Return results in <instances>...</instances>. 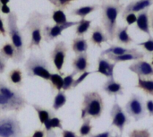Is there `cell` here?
Returning <instances> with one entry per match:
<instances>
[{"label":"cell","mask_w":153,"mask_h":137,"mask_svg":"<svg viewBox=\"0 0 153 137\" xmlns=\"http://www.w3.org/2000/svg\"><path fill=\"white\" fill-rule=\"evenodd\" d=\"M28 104L22 92L0 79V113L20 112Z\"/></svg>","instance_id":"6da1fadb"},{"label":"cell","mask_w":153,"mask_h":137,"mask_svg":"<svg viewBox=\"0 0 153 137\" xmlns=\"http://www.w3.org/2000/svg\"><path fill=\"white\" fill-rule=\"evenodd\" d=\"M50 15L48 13H43L39 11H32L27 19V22L23 25L22 31H25L29 32L30 39L28 44L27 48L31 50L33 48L37 47L41 48V41H42V29L44 27V23Z\"/></svg>","instance_id":"7a4b0ae2"},{"label":"cell","mask_w":153,"mask_h":137,"mask_svg":"<svg viewBox=\"0 0 153 137\" xmlns=\"http://www.w3.org/2000/svg\"><path fill=\"white\" fill-rule=\"evenodd\" d=\"M18 16L15 12H11L6 18L7 34L11 39L12 45L15 48V57L13 60L14 64L22 63L25 58V43L22 30L18 27Z\"/></svg>","instance_id":"3957f363"},{"label":"cell","mask_w":153,"mask_h":137,"mask_svg":"<svg viewBox=\"0 0 153 137\" xmlns=\"http://www.w3.org/2000/svg\"><path fill=\"white\" fill-rule=\"evenodd\" d=\"M82 102L81 108V119L87 118L99 119L105 109L104 100L100 93L96 91L85 92L82 93Z\"/></svg>","instance_id":"277c9868"},{"label":"cell","mask_w":153,"mask_h":137,"mask_svg":"<svg viewBox=\"0 0 153 137\" xmlns=\"http://www.w3.org/2000/svg\"><path fill=\"white\" fill-rule=\"evenodd\" d=\"M101 8V23L103 24L106 34L110 40L116 38V31L117 29V17L123 12L125 6L122 4L102 3Z\"/></svg>","instance_id":"5b68a950"},{"label":"cell","mask_w":153,"mask_h":137,"mask_svg":"<svg viewBox=\"0 0 153 137\" xmlns=\"http://www.w3.org/2000/svg\"><path fill=\"white\" fill-rule=\"evenodd\" d=\"M24 70L28 77H39L45 81H49L51 68L48 62L43 56L30 53L24 64Z\"/></svg>","instance_id":"8992f818"},{"label":"cell","mask_w":153,"mask_h":137,"mask_svg":"<svg viewBox=\"0 0 153 137\" xmlns=\"http://www.w3.org/2000/svg\"><path fill=\"white\" fill-rule=\"evenodd\" d=\"M0 137H23L21 122L16 115L0 116Z\"/></svg>","instance_id":"52a82bcc"},{"label":"cell","mask_w":153,"mask_h":137,"mask_svg":"<svg viewBox=\"0 0 153 137\" xmlns=\"http://www.w3.org/2000/svg\"><path fill=\"white\" fill-rule=\"evenodd\" d=\"M126 114L133 118L134 121H139L146 116V104L141 95L133 93L125 106Z\"/></svg>","instance_id":"ba28073f"},{"label":"cell","mask_w":153,"mask_h":137,"mask_svg":"<svg viewBox=\"0 0 153 137\" xmlns=\"http://www.w3.org/2000/svg\"><path fill=\"white\" fill-rule=\"evenodd\" d=\"M111 127H115L120 132V135L124 133L125 127L130 124V118L125 109L119 105L117 100H115L112 109L110 110Z\"/></svg>","instance_id":"9c48e42d"},{"label":"cell","mask_w":153,"mask_h":137,"mask_svg":"<svg viewBox=\"0 0 153 137\" xmlns=\"http://www.w3.org/2000/svg\"><path fill=\"white\" fill-rule=\"evenodd\" d=\"M67 52H68V47L65 44V42L63 40H59L56 42L53 50L49 54V57L55 68L59 74H63L62 69L65 62Z\"/></svg>","instance_id":"30bf717a"},{"label":"cell","mask_w":153,"mask_h":137,"mask_svg":"<svg viewBox=\"0 0 153 137\" xmlns=\"http://www.w3.org/2000/svg\"><path fill=\"white\" fill-rule=\"evenodd\" d=\"M79 24V21H74V22H67L65 24H55L53 26L50 25H44L42 29V37L45 42L49 43L53 40H55L57 37H59L62 32L74 26H77Z\"/></svg>","instance_id":"8fae6325"},{"label":"cell","mask_w":153,"mask_h":137,"mask_svg":"<svg viewBox=\"0 0 153 137\" xmlns=\"http://www.w3.org/2000/svg\"><path fill=\"white\" fill-rule=\"evenodd\" d=\"M129 70L135 74H137L138 77L141 78H152L153 77V66L144 60H137L134 63L131 64L129 66Z\"/></svg>","instance_id":"7c38bea8"},{"label":"cell","mask_w":153,"mask_h":137,"mask_svg":"<svg viewBox=\"0 0 153 137\" xmlns=\"http://www.w3.org/2000/svg\"><path fill=\"white\" fill-rule=\"evenodd\" d=\"M153 4V0H135L130 2L122 12V18L124 19L128 13H139L143 11L149 10Z\"/></svg>","instance_id":"4fadbf2b"},{"label":"cell","mask_w":153,"mask_h":137,"mask_svg":"<svg viewBox=\"0 0 153 137\" xmlns=\"http://www.w3.org/2000/svg\"><path fill=\"white\" fill-rule=\"evenodd\" d=\"M102 91L109 96H122L124 94V87L121 83L116 81L115 77L108 78L101 87Z\"/></svg>","instance_id":"5bb4252c"},{"label":"cell","mask_w":153,"mask_h":137,"mask_svg":"<svg viewBox=\"0 0 153 137\" xmlns=\"http://www.w3.org/2000/svg\"><path fill=\"white\" fill-rule=\"evenodd\" d=\"M116 66L117 63H111L109 59H107L104 57H100L98 58V69L94 71V73L100 74L108 79L114 77V69Z\"/></svg>","instance_id":"9a60e30c"},{"label":"cell","mask_w":153,"mask_h":137,"mask_svg":"<svg viewBox=\"0 0 153 137\" xmlns=\"http://www.w3.org/2000/svg\"><path fill=\"white\" fill-rule=\"evenodd\" d=\"M72 67L74 72L76 74H82L88 72L90 67L89 63V55L88 53H82L80 55H76V57L72 61Z\"/></svg>","instance_id":"2e32d148"},{"label":"cell","mask_w":153,"mask_h":137,"mask_svg":"<svg viewBox=\"0 0 153 137\" xmlns=\"http://www.w3.org/2000/svg\"><path fill=\"white\" fill-rule=\"evenodd\" d=\"M136 29L144 32L149 37L152 36L149 10H145V11H143L138 13L137 21H136Z\"/></svg>","instance_id":"e0dca14e"},{"label":"cell","mask_w":153,"mask_h":137,"mask_svg":"<svg viewBox=\"0 0 153 137\" xmlns=\"http://www.w3.org/2000/svg\"><path fill=\"white\" fill-rule=\"evenodd\" d=\"M108 39H109L108 35L106 34V32L103 31V29L100 26L97 25L92 28L91 36L90 39V41L91 44L101 48V46L103 43H108Z\"/></svg>","instance_id":"ac0fdd59"},{"label":"cell","mask_w":153,"mask_h":137,"mask_svg":"<svg viewBox=\"0 0 153 137\" xmlns=\"http://www.w3.org/2000/svg\"><path fill=\"white\" fill-rule=\"evenodd\" d=\"M145 57V53L143 52H134V53H127L124 54L121 56H114V55H108V59L110 61H113L114 63H120V62H125V61H132V60H142Z\"/></svg>","instance_id":"d6986e66"},{"label":"cell","mask_w":153,"mask_h":137,"mask_svg":"<svg viewBox=\"0 0 153 137\" xmlns=\"http://www.w3.org/2000/svg\"><path fill=\"white\" fill-rule=\"evenodd\" d=\"M137 48H125V47H121V46H117V45H111L108 48L103 50L100 54L101 57L104 56H108V55H114V56H121L124 54H127V53H134V52H137Z\"/></svg>","instance_id":"ffe728a7"},{"label":"cell","mask_w":153,"mask_h":137,"mask_svg":"<svg viewBox=\"0 0 153 137\" xmlns=\"http://www.w3.org/2000/svg\"><path fill=\"white\" fill-rule=\"evenodd\" d=\"M31 106L34 109V110L36 111V113L38 114V118H39V123L41 125H44L48 119L56 117L55 112L49 109H45L38 104H32Z\"/></svg>","instance_id":"44dd1931"},{"label":"cell","mask_w":153,"mask_h":137,"mask_svg":"<svg viewBox=\"0 0 153 137\" xmlns=\"http://www.w3.org/2000/svg\"><path fill=\"white\" fill-rule=\"evenodd\" d=\"M118 43L129 45L134 42V39L128 34V26H119L116 31V38Z\"/></svg>","instance_id":"7402d4cb"},{"label":"cell","mask_w":153,"mask_h":137,"mask_svg":"<svg viewBox=\"0 0 153 137\" xmlns=\"http://www.w3.org/2000/svg\"><path fill=\"white\" fill-rule=\"evenodd\" d=\"M72 50L76 54V55H80L82 53H86L88 48H89V45H88V41L86 39H84L83 37H77L74 38L72 41Z\"/></svg>","instance_id":"603a6c76"},{"label":"cell","mask_w":153,"mask_h":137,"mask_svg":"<svg viewBox=\"0 0 153 137\" xmlns=\"http://www.w3.org/2000/svg\"><path fill=\"white\" fill-rule=\"evenodd\" d=\"M100 7V5L99 4H91V5H83L78 8L74 9L71 12V15L72 16H80L82 19H85V17L87 15H89L90 13L95 12L96 10H98Z\"/></svg>","instance_id":"cb8c5ba5"},{"label":"cell","mask_w":153,"mask_h":137,"mask_svg":"<svg viewBox=\"0 0 153 137\" xmlns=\"http://www.w3.org/2000/svg\"><path fill=\"white\" fill-rule=\"evenodd\" d=\"M135 88L142 90L145 94L153 97V78H137V84Z\"/></svg>","instance_id":"d4e9b609"},{"label":"cell","mask_w":153,"mask_h":137,"mask_svg":"<svg viewBox=\"0 0 153 137\" xmlns=\"http://www.w3.org/2000/svg\"><path fill=\"white\" fill-rule=\"evenodd\" d=\"M8 81L12 85L20 87L22 85L23 77H22V71L21 68H14L12 69L8 74Z\"/></svg>","instance_id":"484cf974"},{"label":"cell","mask_w":153,"mask_h":137,"mask_svg":"<svg viewBox=\"0 0 153 137\" xmlns=\"http://www.w3.org/2000/svg\"><path fill=\"white\" fill-rule=\"evenodd\" d=\"M64 74H51V76L49 78V83L52 91H57L60 92L63 90L64 85Z\"/></svg>","instance_id":"4316f807"},{"label":"cell","mask_w":153,"mask_h":137,"mask_svg":"<svg viewBox=\"0 0 153 137\" xmlns=\"http://www.w3.org/2000/svg\"><path fill=\"white\" fill-rule=\"evenodd\" d=\"M66 101H67V96L65 94V92H64V91L57 92L56 95L54 98V101H53V105H52L53 109L55 111L59 110L61 108H63L65 105Z\"/></svg>","instance_id":"83f0119b"},{"label":"cell","mask_w":153,"mask_h":137,"mask_svg":"<svg viewBox=\"0 0 153 137\" xmlns=\"http://www.w3.org/2000/svg\"><path fill=\"white\" fill-rule=\"evenodd\" d=\"M15 48L10 42H6L3 45V47L0 48V55L5 59H12L13 60L15 57Z\"/></svg>","instance_id":"f1b7e54d"},{"label":"cell","mask_w":153,"mask_h":137,"mask_svg":"<svg viewBox=\"0 0 153 137\" xmlns=\"http://www.w3.org/2000/svg\"><path fill=\"white\" fill-rule=\"evenodd\" d=\"M91 20H86V19H81L79 21V24L75 28V34L78 37H83L85 33L88 32V31L91 29Z\"/></svg>","instance_id":"f546056e"},{"label":"cell","mask_w":153,"mask_h":137,"mask_svg":"<svg viewBox=\"0 0 153 137\" xmlns=\"http://www.w3.org/2000/svg\"><path fill=\"white\" fill-rule=\"evenodd\" d=\"M44 127H45V131H46V134L52 131L53 129L55 128H58L60 130H63V125H62V120L57 118V117H54L50 119H48L44 125Z\"/></svg>","instance_id":"4dcf8cb0"},{"label":"cell","mask_w":153,"mask_h":137,"mask_svg":"<svg viewBox=\"0 0 153 137\" xmlns=\"http://www.w3.org/2000/svg\"><path fill=\"white\" fill-rule=\"evenodd\" d=\"M82 126L80 127L79 128V135L80 136L82 137H85V136H89L91 135V131H92V128L93 127L91 126V118H87L85 119L82 120Z\"/></svg>","instance_id":"1f68e13d"},{"label":"cell","mask_w":153,"mask_h":137,"mask_svg":"<svg viewBox=\"0 0 153 137\" xmlns=\"http://www.w3.org/2000/svg\"><path fill=\"white\" fill-rule=\"evenodd\" d=\"M52 19L55 22V24H58V25L65 24L68 22L67 17H66L65 13H64V11L59 10V9L54 10L52 12Z\"/></svg>","instance_id":"d6a6232c"},{"label":"cell","mask_w":153,"mask_h":137,"mask_svg":"<svg viewBox=\"0 0 153 137\" xmlns=\"http://www.w3.org/2000/svg\"><path fill=\"white\" fill-rule=\"evenodd\" d=\"M77 74L75 72L73 71V73L65 75L64 77V85H63V90L64 92H66V91H70L73 89V84H74V76L76 75Z\"/></svg>","instance_id":"836d02e7"},{"label":"cell","mask_w":153,"mask_h":137,"mask_svg":"<svg viewBox=\"0 0 153 137\" xmlns=\"http://www.w3.org/2000/svg\"><path fill=\"white\" fill-rule=\"evenodd\" d=\"M52 5H54L55 7H56L59 10H63L65 11V9H67V7L74 2V1H77V0H48Z\"/></svg>","instance_id":"e575fe53"},{"label":"cell","mask_w":153,"mask_h":137,"mask_svg":"<svg viewBox=\"0 0 153 137\" xmlns=\"http://www.w3.org/2000/svg\"><path fill=\"white\" fill-rule=\"evenodd\" d=\"M128 137H152V135L147 128H141V129H134L129 132Z\"/></svg>","instance_id":"d590c367"},{"label":"cell","mask_w":153,"mask_h":137,"mask_svg":"<svg viewBox=\"0 0 153 137\" xmlns=\"http://www.w3.org/2000/svg\"><path fill=\"white\" fill-rule=\"evenodd\" d=\"M138 46H141L143 47V48L145 50V52L149 55L153 54V37L151 36L149 37V39L145 41H143L141 43H138L137 44Z\"/></svg>","instance_id":"8d00e7d4"},{"label":"cell","mask_w":153,"mask_h":137,"mask_svg":"<svg viewBox=\"0 0 153 137\" xmlns=\"http://www.w3.org/2000/svg\"><path fill=\"white\" fill-rule=\"evenodd\" d=\"M91 74V72H85V73H82V74H81V75L78 77V78H76V79H74V84H73V89H74V88H76L77 86H79L90 74Z\"/></svg>","instance_id":"74e56055"},{"label":"cell","mask_w":153,"mask_h":137,"mask_svg":"<svg viewBox=\"0 0 153 137\" xmlns=\"http://www.w3.org/2000/svg\"><path fill=\"white\" fill-rule=\"evenodd\" d=\"M124 19H126L128 25H132L136 22L137 21V15L135 13H128Z\"/></svg>","instance_id":"f35d334b"},{"label":"cell","mask_w":153,"mask_h":137,"mask_svg":"<svg viewBox=\"0 0 153 137\" xmlns=\"http://www.w3.org/2000/svg\"><path fill=\"white\" fill-rule=\"evenodd\" d=\"M61 136L62 137H82L78 136L75 132L74 131H70V130H65L63 129L62 133H61Z\"/></svg>","instance_id":"ab89813d"},{"label":"cell","mask_w":153,"mask_h":137,"mask_svg":"<svg viewBox=\"0 0 153 137\" xmlns=\"http://www.w3.org/2000/svg\"><path fill=\"white\" fill-rule=\"evenodd\" d=\"M6 66H7V60H5V59L0 55V74H2L4 73Z\"/></svg>","instance_id":"60d3db41"},{"label":"cell","mask_w":153,"mask_h":137,"mask_svg":"<svg viewBox=\"0 0 153 137\" xmlns=\"http://www.w3.org/2000/svg\"><path fill=\"white\" fill-rule=\"evenodd\" d=\"M146 109L149 113V116L153 118V100H149L146 101Z\"/></svg>","instance_id":"b9f144b4"},{"label":"cell","mask_w":153,"mask_h":137,"mask_svg":"<svg viewBox=\"0 0 153 137\" xmlns=\"http://www.w3.org/2000/svg\"><path fill=\"white\" fill-rule=\"evenodd\" d=\"M111 134H112V131L108 130V131L99 133V134H95V135L91 134V136H89V137H111Z\"/></svg>","instance_id":"7bdbcfd3"},{"label":"cell","mask_w":153,"mask_h":137,"mask_svg":"<svg viewBox=\"0 0 153 137\" xmlns=\"http://www.w3.org/2000/svg\"><path fill=\"white\" fill-rule=\"evenodd\" d=\"M0 34L3 35V37H6L7 35V31L5 30V27L4 25V19L0 15Z\"/></svg>","instance_id":"ee69618b"},{"label":"cell","mask_w":153,"mask_h":137,"mask_svg":"<svg viewBox=\"0 0 153 137\" xmlns=\"http://www.w3.org/2000/svg\"><path fill=\"white\" fill-rule=\"evenodd\" d=\"M46 131L45 130H35L30 137H46Z\"/></svg>","instance_id":"f6af8a7d"},{"label":"cell","mask_w":153,"mask_h":137,"mask_svg":"<svg viewBox=\"0 0 153 137\" xmlns=\"http://www.w3.org/2000/svg\"><path fill=\"white\" fill-rule=\"evenodd\" d=\"M0 12L1 13H4V14H9L12 11H11V9L9 8V6L7 5V4H2L1 5V10H0Z\"/></svg>","instance_id":"bcb514c9"},{"label":"cell","mask_w":153,"mask_h":137,"mask_svg":"<svg viewBox=\"0 0 153 137\" xmlns=\"http://www.w3.org/2000/svg\"><path fill=\"white\" fill-rule=\"evenodd\" d=\"M150 15V24H151V29L153 31V9L151 10V12L149 13Z\"/></svg>","instance_id":"7dc6e473"},{"label":"cell","mask_w":153,"mask_h":137,"mask_svg":"<svg viewBox=\"0 0 153 137\" xmlns=\"http://www.w3.org/2000/svg\"><path fill=\"white\" fill-rule=\"evenodd\" d=\"M46 137H57V135H56V133L54 130H52V131H50V132L47 133Z\"/></svg>","instance_id":"c3c4849f"},{"label":"cell","mask_w":153,"mask_h":137,"mask_svg":"<svg viewBox=\"0 0 153 137\" xmlns=\"http://www.w3.org/2000/svg\"><path fill=\"white\" fill-rule=\"evenodd\" d=\"M10 2V0H0L1 4H7Z\"/></svg>","instance_id":"681fc988"},{"label":"cell","mask_w":153,"mask_h":137,"mask_svg":"<svg viewBox=\"0 0 153 137\" xmlns=\"http://www.w3.org/2000/svg\"><path fill=\"white\" fill-rule=\"evenodd\" d=\"M113 137H123V136H122V135H120V134H117L115 136H113Z\"/></svg>","instance_id":"f907efd6"},{"label":"cell","mask_w":153,"mask_h":137,"mask_svg":"<svg viewBox=\"0 0 153 137\" xmlns=\"http://www.w3.org/2000/svg\"><path fill=\"white\" fill-rule=\"evenodd\" d=\"M101 1H103V0H101ZM115 3H117V4H119V2L121 1V0H113Z\"/></svg>","instance_id":"816d5d0a"},{"label":"cell","mask_w":153,"mask_h":137,"mask_svg":"<svg viewBox=\"0 0 153 137\" xmlns=\"http://www.w3.org/2000/svg\"><path fill=\"white\" fill-rule=\"evenodd\" d=\"M151 64L153 66V57H152V63H151Z\"/></svg>","instance_id":"f5cc1de1"},{"label":"cell","mask_w":153,"mask_h":137,"mask_svg":"<svg viewBox=\"0 0 153 137\" xmlns=\"http://www.w3.org/2000/svg\"><path fill=\"white\" fill-rule=\"evenodd\" d=\"M1 5H2V4H1V3H0V10H1Z\"/></svg>","instance_id":"db71d44e"},{"label":"cell","mask_w":153,"mask_h":137,"mask_svg":"<svg viewBox=\"0 0 153 137\" xmlns=\"http://www.w3.org/2000/svg\"><path fill=\"white\" fill-rule=\"evenodd\" d=\"M28 137H29V136H28Z\"/></svg>","instance_id":"11a10c76"}]
</instances>
